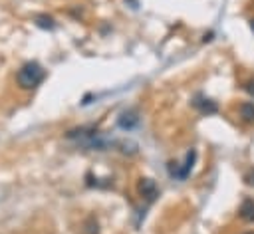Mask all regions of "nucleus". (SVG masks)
<instances>
[{"mask_svg": "<svg viewBox=\"0 0 254 234\" xmlns=\"http://www.w3.org/2000/svg\"><path fill=\"white\" fill-rule=\"evenodd\" d=\"M44 79H46V69L38 61L24 63L16 73V81L22 89H36Z\"/></svg>", "mask_w": 254, "mask_h": 234, "instance_id": "1", "label": "nucleus"}, {"mask_svg": "<svg viewBox=\"0 0 254 234\" xmlns=\"http://www.w3.org/2000/svg\"><path fill=\"white\" fill-rule=\"evenodd\" d=\"M137 123H139V111L137 109H125L117 117V125L121 129H125V131H131Z\"/></svg>", "mask_w": 254, "mask_h": 234, "instance_id": "2", "label": "nucleus"}, {"mask_svg": "<svg viewBox=\"0 0 254 234\" xmlns=\"http://www.w3.org/2000/svg\"><path fill=\"white\" fill-rule=\"evenodd\" d=\"M192 107L198 109V113H202V115H214V113L218 111L216 101H212V99H208V97H202V95H196V97L192 99Z\"/></svg>", "mask_w": 254, "mask_h": 234, "instance_id": "3", "label": "nucleus"}, {"mask_svg": "<svg viewBox=\"0 0 254 234\" xmlns=\"http://www.w3.org/2000/svg\"><path fill=\"white\" fill-rule=\"evenodd\" d=\"M194 161H196V151H194V149H190V151L187 153V157H185L183 167H181V169L171 171V175H173V176H177V178H181V180H185V178L189 176V173H190V169H192Z\"/></svg>", "mask_w": 254, "mask_h": 234, "instance_id": "4", "label": "nucleus"}, {"mask_svg": "<svg viewBox=\"0 0 254 234\" xmlns=\"http://www.w3.org/2000/svg\"><path fill=\"white\" fill-rule=\"evenodd\" d=\"M97 127L95 125H85V127H75V129H69L67 133H65V137L67 139H91V137H95L97 133Z\"/></svg>", "mask_w": 254, "mask_h": 234, "instance_id": "5", "label": "nucleus"}, {"mask_svg": "<svg viewBox=\"0 0 254 234\" xmlns=\"http://www.w3.org/2000/svg\"><path fill=\"white\" fill-rule=\"evenodd\" d=\"M137 190H139V194L145 196L147 200H153V198L157 196V184H155V180H151V178H141L139 184H137Z\"/></svg>", "mask_w": 254, "mask_h": 234, "instance_id": "6", "label": "nucleus"}, {"mask_svg": "<svg viewBox=\"0 0 254 234\" xmlns=\"http://www.w3.org/2000/svg\"><path fill=\"white\" fill-rule=\"evenodd\" d=\"M238 214H240L242 220H246V222H254V200H252V198H244L242 204H240Z\"/></svg>", "mask_w": 254, "mask_h": 234, "instance_id": "7", "label": "nucleus"}, {"mask_svg": "<svg viewBox=\"0 0 254 234\" xmlns=\"http://www.w3.org/2000/svg\"><path fill=\"white\" fill-rule=\"evenodd\" d=\"M34 22H36V26L42 28V30H54V28H56V20H54L52 16H48V14H38V16L34 18Z\"/></svg>", "mask_w": 254, "mask_h": 234, "instance_id": "8", "label": "nucleus"}, {"mask_svg": "<svg viewBox=\"0 0 254 234\" xmlns=\"http://www.w3.org/2000/svg\"><path fill=\"white\" fill-rule=\"evenodd\" d=\"M240 117L246 123H254V103H240Z\"/></svg>", "mask_w": 254, "mask_h": 234, "instance_id": "9", "label": "nucleus"}, {"mask_svg": "<svg viewBox=\"0 0 254 234\" xmlns=\"http://www.w3.org/2000/svg\"><path fill=\"white\" fill-rule=\"evenodd\" d=\"M85 234H99V224L93 216H89L85 220Z\"/></svg>", "mask_w": 254, "mask_h": 234, "instance_id": "10", "label": "nucleus"}, {"mask_svg": "<svg viewBox=\"0 0 254 234\" xmlns=\"http://www.w3.org/2000/svg\"><path fill=\"white\" fill-rule=\"evenodd\" d=\"M244 180H246V184H250V186H254V169H250L246 175H244Z\"/></svg>", "mask_w": 254, "mask_h": 234, "instance_id": "11", "label": "nucleus"}, {"mask_svg": "<svg viewBox=\"0 0 254 234\" xmlns=\"http://www.w3.org/2000/svg\"><path fill=\"white\" fill-rule=\"evenodd\" d=\"M244 89H246L250 95H254V79H248V81L244 83Z\"/></svg>", "mask_w": 254, "mask_h": 234, "instance_id": "12", "label": "nucleus"}, {"mask_svg": "<svg viewBox=\"0 0 254 234\" xmlns=\"http://www.w3.org/2000/svg\"><path fill=\"white\" fill-rule=\"evenodd\" d=\"M250 28H252V32H254V18L250 20Z\"/></svg>", "mask_w": 254, "mask_h": 234, "instance_id": "13", "label": "nucleus"}, {"mask_svg": "<svg viewBox=\"0 0 254 234\" xmlns=\"http://www.w3.org/2000/svg\"><path fill=\"white\" fill-rule=\"evenodd\" d=\"M244 234H254V232H244Z\"/></svg>", "mask_w": 254, "mask_h": 234, "instance_id": "14", "label": "nucleus"}]
</instances>
